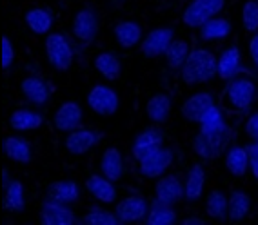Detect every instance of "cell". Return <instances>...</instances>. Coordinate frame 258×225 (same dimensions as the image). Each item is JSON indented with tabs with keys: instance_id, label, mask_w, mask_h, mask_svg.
Returning <instances> with one entry per match:
<instances>
[{
	"instance_id": "7402d4cb",
	"label": "cell",
	"mask_w": 258,
	"mask_h": 225,
	"mask_svg": "<svg viewBox=\"0 0 258 225\" xmlns=\"http://www.w3.org/2000/svg\"><path fill=\"white\" fill-rule=\"evenodd\" d=\"M240 65H242V55H240L238 46H227L218 58V77L229 82L238 74Z\"/></svg>"
},
{
	"instance_id": "44dd1931",
	"label": "cell",
	"mask_w": 258,
	"mask_h": 225,
	"mask_svg": "<svg viewBox=\"0 0 258 225\" xmlns=\"http://www.w3.org/2000/svg\"><path fill=\"white\" fill-rule=\"evenodd\" d=\"M2 147H4L6 157L13 162H19V164H29L33 160V157H35L31 143L26 138L8 136L4 140V143H2Z\"/></svg>"
},
{
	"instance_id": "ffe728a7",
	"label": "cell",
	"mask_w": 258,
	"mask_h": 225,
	"mask_svg": "<svg viewBox=\"0 0 258 225\" xmlns=\"http://www.w3.org/2000/svg\"><path fill=\"white\" fill-rule=\"evenodd\" d=\"M113 35H115V40L118 46L125 47V49H131V47L139 46L140 42L144 40L142 37V29L137 22L133 20H122L113 28Z\"/></svg>"
},
{
	"instance_id": "e575fe53",
	"label": "cell",
	"mask_w": 258,
	"mask_h": 225,
	"mask_svg": "<svg viewBox=\"0 0 258 225\" xmlns=\"http://www.w3.org/2000/svg\"><path fill=\"white\" fill-rule=\"evenodd\" d=\"M178 220L176 218V212L173 209V205H167V203L155 202L149 207V214L146 218V223L149 225H171Z\"/></svg>"
},
{
	"instance_id": "d4e9b609",
	"label": "cell",
	"mask_w": 258,
	"mask_h": 225,
	"mask_svg": "<svg viewBox=\"0 0 258 225\" xmlns=\"http://www.w3.org/2000/svg\"><path fill=\"white\" fill-rule=\"evenodd\" d=\"M251 211V198L244 191H233L227 196V220L231 223H240Z\"/></svg>"
},
{
	"instance_id": "7a4b0ae2",
	"label": "cell",
	"mask_w": 258,
	"mask_h": 225,
	"mask_svg": "<svg viewBox=\"0 0 258 225\" xmlns=\"http://www.w3.org/2000/svg\"><path fill=\"white\" fill-rule=\"evenodd\" d=\"M254 95H256V86H254L253 79L236 74L235 79H231L227 82V88L224 89L222 107L229 113L242 115V113L251 109L254 102Z\"/></svg>"
},
{
	"instance_id": "484cf974",
	"label": "cell",
	"mask_w": 258,
	"mask_h": 225,
	"mask_svg": "<svg viewBox=\"0 0 258 225\" xmlns=\"http://www.w3.org/2000/svg\"><path fill=\"white\" fill-rule=\"evenodd\" d=\"M47 196L53 202H60L64 205L77 202L80 196V187L75 180H62V182H53L47 189Z\"/></svg>"
},
{
	"instance_id": "52a82bcc",
	"label": "cell",
	"mask_w": 258,
	"mask_h": 225,
	"mask_svg": "<svg viewBox=\"0 0 258 225\" xmlns=\"http://www.w3.org/2000/svg\"><path fill=\"white\" fill-rule=\"evenodd\" d=\"M175 160V153L169 147H158L157 151H153L151 155L144 157L142 160H139V173L144 178L153 180L160 178L164 173L171 167Z\"/></svg>"
},
{
	"instance_id": "4dcf8cb0",
	"label": "cell",
	"mask_w": 258,
	"mask_h": 225,
	"mask_svg": "<svg viewBox=\"0 0 258 225\" xmlns=\"http://www.w3.org/2000/svg\"><path fill=\"white\" fill-rule=\"evenodd\" d=\"M231 22L227 19H222V17H213L206 24H202L199 28L200 38L202 40H222L231 35Z\"/></svg>"
},
{
	"instance_id": "2e32d148",
	"label": "cell",
	"mask_w": 258,
	"mask_h": 225,
	"mask_svg": "<svg viewBox=\"0 0 258 225\" xmlns=\"http://www.w3.org/2000/svg\"><path fill=\"white\" fill-rule=\"evenodd\" d=\"M20 91L26 97V100L35 104V106H44L51 97V89L46 80L35 74H29L20 82Z\"/></svg>"
},
{
	"instance_id": "b9f144b4",
	"label": "cell",
	"mask_w": 258,
	"mask_h": 225,
	"mask_svg": "<svg viewBox=\"0 0 258 225\" xmlns=\"http://www.w3.org/2000/svg\"><path fill=\"white\" fill-rule=\"evenodd\" d=\"M249 55H251L254 67L258 69V33H254L253 37H251V40H249Z\"/></svg>"
},
{
	"instance_id": "74e56055",
	"label": "cell",
	"mask_w": 258,
	"mask_h": 225,
	"mask_svg": "<svg viewBox=\"0 0 258 225\" xmlns=\"http://www.w3.org/2000/svg\"><path fill=\"white\" fill-rule=\"evenodd\" d=\"M242 26L247 33H258V0H245L242 8Z\"/></svg>"
},
{
	"instance_id": "8992f818",
	"label": "cell",
	"mask_w": 258,
	"mask_h": 225,
	"mask_svg": "<svg viewBox=\"0 0 258 225\" xmlns=\"http://www.w3.org/2000/svg\"><path fill=\"white\" fill-rule=\"evenodd\" d=\"M88 106L98 116H113L118 111V93L106 84H97L88 93Z\"/></svg>"
},
{
	"instance_id": "60d3db41",
	"label": "cell",
	"mask_w": 258,
	"mask_h": 225,
	"mask_svg": "<svg viewBox=\"0 0 258 225\" xmlns=\"http://www.w3.org/2000/svg\"><path fill=\"white\" fill-rule=\"evenodd\" d=\"M249 149V162H251V173L258 180V140H254V143Z\"/></svg>"
},
{
	"instance_id": "ba28073f",
	"label": "cell",
	"mask_w": 258,
	"mask_h": 225,
	"mask_svg": "<svg viewBox=\"0 0 258 225\" xmlns=\"http://www.w3.org/2000/svg\"><path fill=\"white\" fill-rule=\"evenodd\" d=\"M175 40L173 37V29L171 28H157L144 37L140 42V51L146 58H157V56L166 55L167 47L171 46V42Z\"/></svg>"
},
{
	"instance_id": "9c48e42d",
	"label": "cell",
	"mask_w": 258,
	"mask_h": 225,
	"mask_svg": "<svg viewBox=\"0 0 258 225\" xmlns=\"http://www.w3.org/2000/svg\"><path fill=\"white\" fill-rule=\"evenodd\" d=\"M116 216H118L120 223H135V221H146L149 214V205L146 202V198L139 196V194H131V196L124 198L122 202L116 205Z\"/></svg>"
},
{
	"instance_id": "603a6c76",
	"label": "cell",
	"mask_w": 258,
	"mask_h": 225,
	"mask_svg": "<svg viewBox=\"0 0 258 225\" xmlns=\"http://www.w3.org/2000/svg\"><path fill=\"white\" fill-rule=\"evenodd\" d=\"M146 115L155 124H164L171 115V97L167 93H155L146 102Z\"/></svg>"
},
{
	"instance_id": "6da1fadb",
	"label": "cell",
	"mask_w": 258,
	"mask_h": 225,
	"mask_svg": "<svg viewBox=\"0 0 258 225\" xmlns=\"http://www.w3.org/2000/svg\"><path fill=\"white\" fill-rule=\"evenodd\" d=\"M182 71V80L187 86H197L211 80L218 74V58L213 55V51L206 47H197L189 53Z\"/></svg>"
},
{
	"instance_id": "4fadbf2b",
	"label": "cell",
	"mask_w": 258,
	"mask_h": 225,
	"mask_svg": "<svg viewBox=\"0 0 258 225\" xmlns=\"http://www.w3.org/2000/svg\"><path fill=\"white\" fill-rule=\"evenodd\" d=\"M213 106H215V98H213L211 93H208V91L195 93V95H191V97L184 102L182 115H184V118H187L189 122L200 124L204 120V116L208 115Z\"/></svg>"
},
{
	"instance_id": "ab89813d",
	"label": "cell",
	"mask_w": 258,
	"mask_h": 225,
	"mask_svg": "<svg viewBox=\"0 0 258 225\" xmlns=\"http://www.w3.org/2000/svg\"><path fill=\"white\" fill-rule=\"evenodd\" d=\"M245 134L253 140H258V113H253L245 120Z\"/></svg>"
},
{
	"instance_id": "5b68a950",
	"label": "cell",
	"mask_w": 258,
	"mask_h": 225,
	"mask_svg": "<svg viewBox=\"0 0 258 225\" xmlns=\"http://www.w3.org/2000/svg\"><path fill=\"white\" fill-rule=\"evenodd\" d=\"M226 8V0H193L182 13V22L187 28H200L209 19L217 17Z\"/></svg>"
},
{
	"instance_id": "d590c367",
	"label": "cell",
	"mask_w": 258,
	"mask_h": 225,
	"mask_svg": "<svg viewBox=\"0 0 258 225\" xmlns=\"http://www.w3.org/2000/svg\"><path fill=\"white\" fill-rule=\"evenodd\" d=\"M82 223L88 225H116L120 223L116 212H111L107 209H100V207H93L86 214L82 216Z\"/></svg>"
},
{
	"instance_id": "cb8c5ba5",
	"label": "cell",
	"mask_w": 258,
	"mask_h": 225,
	"mask_svg": "<svg viewBox=\"0 0 258 225\" xmlns=\"http://www.w3.org/2000/svg\"><path fill=\"white\" fill-rule=\"evenodd\" d=\"M42 124H44V116L31 109H17L10 116V127L17 133L37 131Z\"/></svg>"
},
{
	"instance_id": "3957f363",
	"label": "cell",
	"mask_w": 258,
	"mask_h": 225,
	"mask_svg": "<svg viewBox=\"0 0 258 225\" xmlns=\"http://www.w3.org/2000/svg\"><path fill=\"white\" fill-rule=\"evenodd\" d=\"M44 47H46V56L49 60V64L64 73L71 67L73 64V49H71L70 40L66 38V35L62 33H49L44 42Z\"/></svg>"
},
{
	"instance_id": "f1b7e54d",
	"label": "cell",
	"mask_w": 258,
	"mask_h": 225,
	"mask_svg": "<svg viewBox=\"0 0 258 225\" xmlns=\"http://www.w3.org/2000/svg\"><path fill=\"white\" fill-rule=\"evenodd\" d=\"M24 22L35 35H49L53 28V15L44 8H29L24 15Z\"/></svg>"
},
{
	"instance_id": "8fae6325",
	"label": "cell",
	"mask_w": 258,
	"mask_h": 225,
	"mask_svg": "<svg viewBox=\"0 0 258 225\" xmlns=\"http://www.w3.org/2000/svg\"><path fill=\"white\" fill-rule=\"evenodd\" d=\"M82 107L77 102L70 100L64 102L56 109L55 116H53V125L58 133H71L75 129H79V125L82 124Z\"/></svg>"
},
{
	"instance_id": "f546056e",
	"label": "cell",
	"mask_w": 258,
	"mask_h": 225,
	"mask_svg": "<svg viewBox=\"0 0 258 225\" xmlns=\"http://www.w3.org/2000/svg\"><path fill=\"white\" fill-rule=\"evenodd\" d=\"M93 65L97 69V73L106 80H116L120 77V73H122V62H120L118 56L109 53V51L98 53Z\"/></svg>"
},
{
	"instance_id": "f35d334b",
	"label": "cell",
	"mask_w": 258,
	"mask_h": 225,
	"mask_svg": "<svg viewBox=\"0 0 258 225\" xmlns=\"http://www.w3.org/2000/svg\"><path fill=\"white\" fill-rule=\"evenodd\" d=\"M15 62V47L10 37H2V67L10 69Z\"/></svg>"
},
{
	"instance_id": "ac0fdd59",
	"label": "cell",
	"mask_w": 258,
	"mask_h": 225,
	"mask_svg": "<svg viewBox=\"0 0 258 225\" xmlns=\"http://www.w3.org/2000/svg\"><path fill=\"white\" fill-rule=\"evenodd\" d=\"M98 136L89 129H75L71 133H68L64 140V145L68 149V153L79 157V155H86L88 151H91L93 147L97 145Z\"/></svg>"
},
{
	"instance_id": "d6986e66",
	"label": "cell",
	"mask_w": 258,
	"mask_h": 225,
	"mask_svg": "<svg viewBox=\"0 0 258 225\" xmlns=\"http://www.w3.org/2000/svg\"><path fill=\"white\" fill-rule=\"evenodd\" d=\"M100 173L111 182H118L124 176V158L116 147H109L100 157Z\"/></svg>"
},
{
	"instance_id": "9a60e30c",
	"label": "cell",
	"mask_w": 258,
	"mask_h": 225,
	"mask_svg": "<svg viewBox=\"0 0 258 225\" xmlns=\"http://www.w3.org/2000/svg\"><path fill=\"white\" fill-rule=\"evenodd\" d=\"M86 189L91 196H95L102 203H115L118 198V191L115 182H111L104 175H91L86 180Z\"/></svg>"
},
{
	"instance_id": "5bb4252c",
	"label": "cell",
	"mask_w": 258,
	"mask_h": 225,
	"mask_svg": "<svg viewBox=\"0 0 258 225\" xmlns=\"http://www.w3.org/2000/svg\"><path fill=\"white\" fill-rule=\"evenodd\" d=\"M40 221L44 225H73L77 223V218L64 203L49 200L40 207Z\"/></svg>"
},
{
	"instance_id": "4316f807",
	"label": "cell",
	"mask_w": 258,
	"mask_h": 225,
	"mask_svg": "<svg viewBox=\"0 0 258 225\" xmlns=\"http://www.w3.org/2000/svg\"><path fill=\"white\" fill-rule=\"evenodd\" d=\"M249 167H251V162H249L247 147L235 145L226 153V169L229 171L233 176L242 178V176H245Z\"/></svg>"
},
{
	"instance_id": "1f68e13d",
	"label": "cell",
	"mask_w": 258,
	"mask_h": 225,
	"mask_svg": "<svg viewBox=\"0 0 258 225\" xmlns=\"http://www.w3.org/2000/svg\"><path fill=\"white\" fill-rule=\"evenodd\" d=\"M6 185V193L2 205L8 212H20L26 207V198H24V185L20 180H10Z\"/></svg>"
},
{
	"instance_id": "277c9868",
	"label": "cell",
	"mask_w": 258,
	"mask_h": 225,
	"mask_svg": "<svg viewBox=\"0 0 258 225\" xmlns=\"http://www.w3.org/2000/svg\"><path fill=\"white\" fill-rule=\"evenodd\" d=\"M231 140L229 127L220 133H202L200 131L193 140V151L204 160H215L226 151L227 143Z\"/></svg>"
},
{
	"instance_id": "836d02e7",
	"label": "cell",
	"mask_w": 258,
	"mask_h": 225,
	"mask_svg": "<svg viewBox=\"0 0 258 225\" xmlns=\"http://www.w3.org/2000/svg\"><path fill=\"white\" fill-rule=\"evenodd\" d=\"M189 53H191V47L185 40L182 38H175L171 42V46L166 51V62L173 71H178V69L184 67L185 60L189 58Z\"/></svg>"
},
{
	"instance_id": "e0dca14e",
	"label": "cell",
	"mask_w": 258,
	"mask_h": 225,
	"mask_svg": "<svg viewBox=\"0 0 258 225\" xmlns=\"http://www.w3.org/2000/svg\"><path fill=\"white\" fill-rule=\"evenodd\" d=\"M164 145V134L158 131V129H146L139 136L135 138V143H133V158L137 162L142 160L144 157H148L151 155L153 151H157L158 147Z\"/></svg>"
},
{
	"instance_id": "83f0119b",
	"label": "cell",
	"mask_w": 258,
	"mask_h": 225,
	"mask_svg": "<svg viewBox=\"0 0 258 225\" xmlns=\"http://www.w3.org/2000/svg\"><path fill=\"white\" fill-rule=\"evenodd\" d=\"M206 185V171L200 164H193L184 182V198L187 202H197L204 193Z\"/></svg>"
},
{
	"instance_id": "d6a6232c",
	"label": "cell",
	"mask_w": 258,
	"mask_h": 225,
	"mask_svg": "<svg viewBox=\"0 0 258 225\" xmlns=\"http://www.w3.org/2000/svg\"><path fill=\"white\" fill-rule=\"evenodd\" d=\"M206 212L211 220L217 221H224L227 218V196L220 189L209 191L208 198H206Z\"/></svg>"
},
{
	"instance_id": "7c38bea8",
	"label": "cell",
	"mask_w": 258,
	"mask_h": 225,
	"mask_svg": "<svg viewBox=\"0 0 258 225\" xmlns=\"http://www.w3.org/2000/svg\"><path fill=\"white\" fill-rule=\"evenodd\" d=\"M155 198L162 203L175 205L184 198V184L175 175H162L160 178H157Z\"/></svg>"
},
{
	"instance_id": "30bf717a",
	"label": "cell",
	"mask_w": 258,
	"mask_h": 225,
	"mask_svg": "<svg viewBox=\"0 0 258 225\" xmlns=\"http://www.w3.org/2000/svg\"><path fill=\"white\" fill-rule=\"evenodd\" d=\"M71 33L82 44H91L98 35V19L95 11L80 10L71 22Z\"/></svg>"
},
{
	"instance_id": "7bdbcfd3",
	"label": "cell",
	"mask_w": 258,
	"mask_h": 225,
	"mask_svg": "<svg viewBox=\"0 0 258 225\" xmlns=\"http://www.w3.org/2000/svg\"><path fill=\"white\" fill-rule=\"evenodd\" d=\"M182 223L184 225H204L206 220H204V218H199V216H189V218H184Z\"/></svg>"
},
{
	"instance_id": "8d00e7d4",
	"label": "cell",
	"mask_w": 258,
	"mask_h": 225,
	"mask_svg": "<svg viewBox=\"0 0 258 225\" xmlns=\"http://www.w3.org/2000/svg\"><path fill=\"white\" fill-rule=\"evenodd\" d=\"M227 129L226 120H224V115H222V109L215 104V106L209 109V113L204 116V120L200 122V131L202 133H220Z\"/></svg>"
}]
</instances>
